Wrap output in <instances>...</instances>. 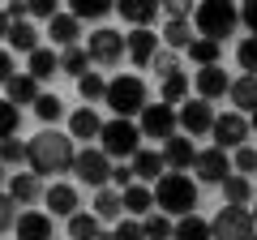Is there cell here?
<instances>
[{"label":"cell","mask_w":257,"mask_h":240,"mask_svg":"<svg viewBox=\"0 0 257 240\" xmlns=\"http://www.w3.org/2000/svg\"><path fill=\"white\" fill-rule=\"evenodd\" d=\"M26 150H30L26 163H30V172H35V176H60V172H69V167L77 163L73 142L64 138V133H52V129H43L39 138H30Z\"/></svg>","instance_id":"6da1fadb"},{"label":"cell","mask_w":257,"mask_h":240,"mask_svg":"<svg viewBox=\"0 0 257 240\" xmlns=\"http://www.w3.org/2000/svg\"><path fill=\"white\" fill-rule=\"evenodd\" d=\"M155 206L163 214H180V219H189L193 206H197V185H193L184 172L163 176V180L155 185Z\"/></svg>","instance_id":"7a4b0ae2"},{"label":"cell","mask_w":257,"mask_h":240,"mask_svg":"<svg viewBox=\"0 0 257 240\" xmlns=\"http://www.w3.org/2000/svg\"><path fill=\"white\" fill-rule=\"evenodd\" d=\"M107 107L116 111V120L142 116V111L150 107V103H146V82H142V77H133V73L111 77V86H107Z\"/></svg>","instance_id":"3957f363"},{"label":"cell","mask_w":257,"mask_h":240,"mask_svg":"<svg viewBox=\"0 0 257 240\" xmlns=\"http://www.w3.org/2000/svg\"><path fill=\"white\" fill-rule=\"evenodd\" d=\"M193 26H197V35L202 39H231V30L240 26V13L231 9V5H223V0H210V5H197L193 9Z\"/></svg>","instance_id":"277c9868"},{"label":"cell","mask_w":257,"mask_h":240,"mask_svg":"<svg viewBox=\"0 0 257 240\" xmlns=\"http://www.w3.org/2000/svg\"><path fill=\"white\" fill-rule=\"evenodd\" d=\"M142 150V125L133 120H107L103 125V155L107 159H133Z\"/></svg>","instance_id":"5b68a950"},{"label":"cell","mask_w":257,"mask_h":240,"mask_svg":"<svg viewBox=\"0 0 257 240\" xmlns=\"http://www.w3.org/2000/svg\"><path fill=\"white\" fill-rule=\"evenodd\" d=\"M210 227H214V240H253L257 236V219L244 206H223Z\"/></svg>","instance_id":"8992f818"},{"label":"cell","mask_w":257,"mask_h":240,"mask_svg":"<svg viewBox=\"0 0 257 240\" xmlns=\"http://www.w3.org/2000/svg\"><path fill=\"white\" fill-rule=\"evenodd\" d=\"M176 125H180V107H172V103H150L146 111H142V133L146 138H159V142H172L176 138Z\"/></svg>","instance_id":"52a82bcc"},{"label":"cell","mask_w":257,"mask_h":240,"mask_svg":"<svg viewBox=\"0 0 257 240\" xmlns=\"http://www.w3.org/2000/svg\"><path fill=\"white\" fill-rule=\"evenodd\" d=\"M124 47H128V39L120 35V30H107V26H99L86 39V52H90L94 65H116L120 56H124Z\"/></svg>","instance_id":"ba28073f"},{"label":"cell","mask_w":257,"mask_h":240,"mask_svg":"<svg viewBox=\"0 0 257 240\" xmlns=\"http://www.w3.org/2000/svg\"><path fill=\"white\" fill-rule=\"evenodd\" d=\"M73 172L82 176V185H90L94 193H99V189H107V180H111V172H116V167L107 163V155H103V150H77Z\"/></svg>","instance_id":"9c48e42d"},{"label":"cell","mask_w":257,"mask_h":240,"mask_svg":"<svg viewBox=\"0 0 257 240\" xmlns=\"http://www.w3.org/2000/svg\"><path fill=\"white\" fill-rule=\"evenodd\" d=\"M248 133H253V125H248L240 111H223V116L214 120V146H219V150H231V146L240 150Z\"/></svg>","instance_id":"30bf717a"},{"label":"cell","mask_w":257,"mask_h":240,"mask_svg":"<svg viewBox=\"0 0 257 240\" xmlns=\"http://www.w3.org/2000/svg\"><path fill=\"white\" fill-rule=\"evenodd\" d=\"M227 176H231V163H227V150L210 146L197 155V180L202 185H227Z\"/></svg>","instance_id":"8fae6325"},{"label":"cell","mask_w":257,"mask_h":240,"mask_svg":"<svg viewBox=\"0 0 257 240\" xmlns=\"http://www.w3.org/2000/svg\"><path fill=\"white\" fill-rule=\"evenodd\" d=\"M214 120H219V116H214L210 99H189L180 107V125L189 133H214Z\"/></svg>","instance_id":"7c38bea8"},{"label":"cell","mask_w":257,"mask_h":240,"mask_svg":"<svg viewBox=\"0 0 257 240\" xmlns=\"http://www.w3.org/2000/svg\"><path fill=\"white\" fill-rule=\"evenodd\" d=\"M197 155H202V150L193 146L189 138H180V133H176L172 142H163V159H167V167H172V172H184V167H197Z\"/></svg>","instance_id":"4fadbf2b"},{"label":"cell","mask_w":257,"mask_h":240,"mask_svg":"<svg viewBox=\"0 0 257 240\" xmlns=\"http://www.w3.org/2000/svg\"><path fill=\"white\" fill-rule=\"evenodd\" d=\"M0 35H5V43H9V52H39V35L30 22H5L0 26Z\"/></svg>","instance_id":"5bb4252c"},{"label":"cell","mask_w":257,"mask_h":240,"mask_svg":"<svg viewBox=\"0 0 257 240\" xmlns=\"http://www.w3.org/2000/svg\"><path fill=\"white\" fill-rule=\"evenodd\" d=\"M116 13L133 30H150V22H159V5H150V0H124V5H116Z\"/></svg>","instance_id":"9a60e30c"},{"label":"cell","mask_w":257,"mask_h":240,"mask_svg":"<svg viewBox=\"0 0 257 240\" xmlns=\"http://www.w3.org/2000/svg\"><path fill=\"white\" fill-rule=\"evenodd\" d=\"M26 73L35 77V82H47V77L60 73V52H52V47H39V52L26 56Z\"/></svg>","instance_id":"2e32d148"},{"label":"cell","mask_w":257,"mask_h":240,"mask_svg":"<svg viewBox=\"0 0 257 240\" xmlns=\"http://www.w3.org/2000/svg\"><path fill=\"white\" fill-rule=\"evenodd\" d=\"M128 56H133L138 65H155L159 35H155V30H128Z\"/></svg>","instance_id":"e0dca14e"},{"label":"cell","mask_w":257,"mask_h":240,"mask_svg":"<svg viewBox=\"0 0 257 240\" xmlns=\"http://www.w3.org/2000/svg\"><path fill=\"white\" fill-rule=\"evenodd\" d=\"M5 99L18 103V107H22V103H30V107H35V103L43 99V90H39V82H35L30 73H18L13 82H5Z\"/></svg>","instance_id":"ac0fdd59"},{"label":"cell","mask_w":257,"mask_h":240,"mask_svg":"<svg viewBox=\"0 0 257 240\" xmlns=\"http://www.w3.org/2000/svg\"><path fill=\"white\" fill-rule=\"evenodd\" d=\"M77 26H82V22H77L73 13H60V18L47 22V39H56V47L69 52V47H77Z\"/></svg>","instance_id":"d6986e66"},{"label":"cell","mask_w":257,"mask_h":240,"mask_svg":"<svg viewBox=\"0 0 257 240\" xmlns=\"http://www.w3.org/2000/svg\"><path fill=\"white\" fill-rule=\"evenodd\" d=\"M69 133L73 138H103V120H99V111L94 107H77L73 116H69Z\"/></svg>","instance_id":"ffe728a7"},{"label":"cell","mask_w":257,"mask_h":240,"mask_svg":"<svg viewBox=\"0 0 257 240\" xmlns=\"http://www.w3.org/2000/svg\"><path fill=\"white\" fill-rule=\"evenodd\" d=\"M197 94L202 99H219V94H231V82L219 65L214 69H197Z\"/></svg>","instance_id":"44dd1931"},{"label":"cell","mask_w":257,"mask_h":240,"mask_svg":"<svg viewBox=\"0 0 257 240\" xmlns=\"http://www.w3.org/2000/svg\"><path fill=\"white\" fill-rule=\"evenodd\" d=\"M18 240H52V219L47 214H35V210H26L18 219Z\"/></svg>","instance_id":"7402d4cb"},{"label":"cell","mask_w":257,"mask_h":240,"mask_svg":"<svg viewBox=\"0 0 257 240\" xmlns=\"http://www.w3.org/2000/svg\"><path fill=\"white\" fill-rule=\"evenodd\" d=\"M43 202H47V210L69 214V219H73V214H77V189H73V185H52V189L43 193Z\"/></svg>","instance_id":"603a6c76"},{"label":"cell","mask_w":257,"mask_h":240,"mask_svg":"<svg viewBox=\"0 0 257 240\" xmlns=\"http://www.w3.org/2000/svg\"><path fill=\"white\" fill-rule=\"evenodd\" d=\"M163 150H138L133 155V176H142V180H163Z\"/></svg>","instance_id":"cb8c5ba5"},{"label":"cell","mask_w":257,"mask_h":240,"mask_svg":"<svg viewBox=\"0 0 257 240\" xmlns=\"http://www.w3.org/2000/svg\"><path fill=\"white\" fill-rule=\"evenodd\" d=\"M231 103H236L240 111H257V77L253 73H244V77L231 82Z\"/></svg>","instance_id":"d4e9b609"},{"label":"cell","mask_w":257,"mask_h":240,"mask_svg":"<svg viewBox=\"0 0 257 240\" xmlns=\"http://www.w3.org/2000/svg\"><path fill=\"white\" fill-rule=\"evenodd\" d=\"M90 52H86V47H69V52H60V73H73L77 82H82L86 73H90Z\"/></svg>","instance_id":"484cf974"},{"label":"cell","mask_w":257,"mask_h":240,"mask_svg":"<svg viewBox=\"0 0 257 240\" xmlns=\"http://www.w3.org/2000/svg\"><path fill=\"white\" fill-rule=\"evenodd\" d=\"M69 236H73V240H103L99 214H82V210H77L73 219H69Z\"/></svg>","instance_id":"4316f807"},{"label":"cell","mask_w":257,"mask_h":240,"mask_svg":"<svg viewBox=\"0 0 257 240\" xmlns=\"http://www.w3.org/2000/svg\"><path fill=\"white\" fill-rule=\"evenodd\" d=\"M172 240H214V227H210V223H202L197 214H189V219L176 223V236Z\"/></svg>","instance_id":"83f0119b"},{"label":"cell","mask_w":257,"mask_h":240,"mask_svg":"<svg viewBox=\"0 0 257 240\" xmlns=\"http://www.w3.org/2000/svg\"><path fill=\"white\" fill-rule=\"evenodd\" d=\"M9 193L18 197L22 206H30V202L39 197V176H26V172H22V176H9Z\"/></svg>","instance_id":"f1b7e54d"},{"label":"cell","mask_w":257,"mask_h":240,"mask_svg":"<svg viewBox=\"0 0 257 240\" xmlns=\"http://www.w3.org/2000/svg\"><path fill=\"white\" fill-rule=\"evenodd\" d=\"M120 210H124V193H111V189H99L94 193V214L99 219H116Z\"/></svg>","instance_id":"f546056e"},{"label":"cell","mask_w":257,"mask_h":240,"mask_svg":"<svg viewBox=\"0 0 257 240\" xmlns=\"http://www.w3.org/2000/svg\"><path fill=\"white\" fill-rule=\"evenodd\" d=\"M150 206H155V193H150L146 185H128L124 189V210L128 214H146Z\"/></svg>","instance_id":"4dcf8cb0"},{"label":"cell","mask_w":257,"mask_h":240,"mask_svg":"<svg viewBox=\"0 0 257 240\" xmlns=\"http://www.w3.org/2000/svg\"><path fill=\"white\" fill-rule=\"evenodd\" d=\"M223 193H227V206H244L248 197H253V185H248V176L231 172V176H227V185H223Z\"/></svg>","instance_id":"1f68e13d"},{"label":"cell","mask_w":257,"mask_h":240,"mask_svg":"<svg viewBox=\"0 0 257 240\" xmlns=\"http://www.w3.org/2000/svg\"><path fill=\"white\" fill-rule=\"evenodd\" d=\"M219 47H223V43H214V39H197V43L189 47L193 65H202V69H214V65H219Z\"/></svg>","instance_id":"d6a6232c"},{"label":"cell","mask_w":257,"mask_h":240,"mask_svg":"<svg viewBox=\"0 0 257 240\" xmlns=\"http://www.w3.org/2000/svg\"><path fill=\"white\" fill-rule=\"evenodd\" d=\"M163 43H167V47H193L197 39H193V26H189V22H167V26H163Z\"/></svg>","instance_id":"836d02e7"},{"label":"cell","mask_w":257,"mask_h":240,"mask_svg":"<svg viewBox=\"0 0 257 240\" xmlns=\"http://www.w3.org/2000/svg\"><path fill=\"white\" fill-rule=\"evenodd\" d=\"M73 13L77 22H99V18H107L111 13V5H103V0H73Z\"/></svg>","instance_id":"e575fe53"},{"label":"cell","mask_w":257,"mask_h":240,"mask_svg":"<svg viewBox=\"0 0 257 240\" xmlns=\"http://www.w3.org/2000/svg\"><path fill=\"white\" fill-rule=\"evenodd\" d=\"M184 94H189V77L184 73H167L163 77V103L176 107V103H184Z\"/></svg>","instance_id":"d590c367"},{"label":"cell","mask_w":257,"mask_h":240,"mask_svg":"<svg viewBox=\"0 0 257 240\" xmlns=\"http://www.w3.org/2000/svg\"><path fill=\"white\" fill-rule=\"evenodd\" d=\"M107 86H111V82H103L99 73H86L82 82H77V90H82L86 103H99V99H107Z\"/></svg>","instance_id":"8d00e7d4"},{"label":"cell","mask_w":257,"mask_h":240,"mask_svg":"<svg viewBox=\"0 0 257 240\" xmlns=\"http://www.w3.org/2000/svg\"><path fill=\"white\" fill-rule=\"evenodd\" d=\"M60 111H64L60 94H43V99L35 103V116H39V120H47V125H52V120H60Z\"/></svg>","instance_id":"74e56055"},{"label":"cell","mask_w":257,"mask_h":240,"mask_svg":"<svg viewBox=\"0 0 257 240\" xmlns=\"http://www.w3.org/2000/svg\"><path fill=\"white\" fill-rule=\"evenodd\" d=\"M18 197H13L9 193V189H5V197H0V227H5V231H9V227H18V219H22V214H18Z\"/></svg>","instance_id":"f35d334b"},{"label":"cell","mask_w":257,"mask_h":240,"mask_svg":"<svg viewBox=\"0 0 257 240\" xmlns=\"http://www.w3.org/2000/svg\"><path fill=\"white\" fill-rule=\"evenodd\" d=\"M142 227H146V240H167V236H176V227L167 223V214H150Z\"/></svg>","instance_id":"ab89813d"},{"label":"cell","mask_w":257,"mask_h":240,"mask_svg":"<svg viewBox=\"0 0 257 240\" xmlns=\"http://www.w3.org/2000/svg\"><path fill=\"white\" fill-rule=\"evenodd\" d=\"M236 60H240V69H244V73L257 77V39H244V43L236 47Z\"/></svg>","instance_id":"60d3db41"},{"label":"cell","mask_w":257,"mask_h":240,"mask_svg":"<svg viewBox=\"0 0 257 240\" xmlns=\"http://www.w3.org/2000/svg\"><path fill=\"white\" fill-rule=\"evenodd\" d=\"M30 150L22 146V138H5V146H0V159H5V167H13V163H22Z\"/></svg>","instance_id":"b9f144b4"},{"label":"cell","mask_w":257,"mask_h":240,"mask_svg":"<svg viewBox=\"0 0 257 240\" xmlns=\"http://www.w3.org/2000/svg\"><path fill=\"white\" fill-rule=\"evenodd\" d=\"M111 240H146V227H142V223H133V219H124V223H116Z\"/></svg>","instance_id":"7bdbcfd3"},{"label":"cell","mask_w":257,"mask_h":240,"mask_svg":"<svg viewBox=\"0 0 257 240\" xmlns=\"http://www.w3.org/2000/svg\"><path fill=\"white\" fill-rule=\"evenodd\" d=\"M236 172H240V176L257 172V150H253V146H240V150H236Z\"/></svg>","instance_id":"ee69618b"},{"label":"cell","mask_w":257,"mask_h":240,"mask_svg":"<svg viewBox=\"0 0 257 240\" xmlns=\"http://www.w3.org/2000/svg\"><path fill=\"white\" fill-rule=\"evenodd\" d=\"M18 120H22L18 103H9V99H5V138H18Z\"/></svg>","instance_id":"f6af8a7d"},{"label":"cell","mask_w":257,"mask_h":240,"mask_svg":"<svg viewBox=\"0 0 257 240\" xmlns=\"http://www.w3.org/2000/svg\"><path fill=\"white\" fill-rule=\"evenodd\" d=\"M30 18H60V13H56V0H30Z\"/></svg>","instance_id":"bcb514c9"},{"label":"cell","mask_w":257,"mask_h":240,"mask_svg":"<svg viewBox=\"0 0 257 240\" xmlns=\"http://www.w3.org/2000/svg\"><path fill=\"white\" fill-rule=\"evenodd\" d=\"M155 73H159V77L180 73V69H176V56H172V52H159V56H155Z\"/></svg>","instance_id":"7dc6e473"},{"label":"cell","mask_w":257,"mask_h":240,"mask_svg":"<svg viewBox=\"0 0 257 240\" xmlns=\"http://www.w3.org/2000/svg\"><path fill=\"white\" fill-rule=\"evenodd\" d=\"M111 180L120 185V193H124L128 185H138V180H133V167H128V163H124V167H116V172H111Z\"/></svg>","instance_id":"c3c4849f"},{"label":"cell","mask_w":257,"mask_h":240,"mask_svg":"<svg viewBox=\"0 0 257 240\" xmlns=\"http://www.w3.org/2000/svg\"><path fill=\"white\" fill-rule=\"evenodd\" d=\"M13 52H0V82H13Z\"/></svg>","instance_id":"681fc988"},{"label":"cell","mask_w":257,"mask_h":240,"mask_svg":"<svg viewBox=\"0 0 257 240\" xmlns=\"http://www.w3.org/2000/svg\"><path fill=\"white\" fill-rule=\"evenodd\" d=\"M240 22H244V26L253 30V39H257V5H244V9H240Z\"/></svg>","instance_id":"f907efd6"},{"label":"cell","mask_w":257,"mask_h":240,"mask_svg":"<svg viewBox=\"0 0 257 240\" xmlns=\"http://www.w3.org/2000/svg\"><path fill=\"white\" fill-rule=\"evenodd\" d=\"M248 125H253V133H257V111H253V120H248Z\"/></svg>","instance_id":"816d5d0a"},{"label":"cell","mask_w":257,"mask_h":240,"mask_svg":"<svg viewBox=\"0 0 257 240\" xmlns=\"http://www.w3.org/2000/svg\"><path fill=\"white\" fill-rule=\"evenodd\" d=\"M253 219H257V210H253Z\"/></svg>","instance_id":"f5cc1de1"},{"label":"cell","mask_w":257,"mask_h":240,"mask_svg":"<svg viewBox=\"0 0 257 240\" xmlns=\"http://www.w3.org/2000/svg\"><path fill=\"white\" fill-rule=\"evenodd\" d=\"M253 240H257V236H253Z\"/></svg>","instance_id":"db71d44e"}]
</instances>
